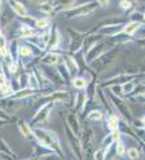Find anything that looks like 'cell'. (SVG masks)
I'll list each match as a JSON object with an SVG mask.
<instances>
[{
    "instance_id": "obj_20",
    "label": "cell",
    "mask_w": 145,
    "mask_h": 160,
    "mask_svg": "<svg viewBox=\"0 0 145 160\" xmlns=\"http://www.w3.org/2000/svg\"><path fill=\"white\" fill-rule=\"evenodd\" d=\"M87 101V97H86V93L83 90H78V93L75 94L73 100V109L75 113H81L83 108H85V104Z\"/></svg>"
},
{
    "instance_id": "obj_13",
    "label": "cell",
    "mask_w": 145,
    "mask_h": 160,
    "mask_svg": "<svg viewBox=\"0 0 145 160\" xmlns=\"http://www.w3.org/2000/svg\"><path fill=\"white\" fill-rule=\"evenodd\" d=\"M62 62L66 65V68H67L71 78L80 74L81 68H80V63H78V61L75 59L74 55L69 54V52H62Z\"/></svg>"
},
{
    "instance_id": "obj_53",
    "label": "cell",
    "mask_w": 145,
    "mask_h": 160,
    "mask_svg": "<svg viewBox=\"0 0 145 160\" xmlns=\"http://www.w3.org/2000/svg\"><path fill=\"white\" fill-rule=\"evenodd\" d=\"M144 19H145V11H144Z\"/></svg>"
},
{
    "instance_id": "obj_44",
    "label": "cell",
    "mask_w": 145,
    "mask_h": 160,
    "mask_svg": "<svg viewBox=\"0 0 145 160\" xmlns=\"http://www.w3.org/2000/svg\"><path fill=\"white\" fill-rule=\"evenodd\" d=\"M0 118H3V120H7V121H10L11 120V116H8V114L4 112V110L0 109Z\"/></svg>"
},
{
    "instance_id": "obj_19",
    "label": "cell",
    "mask_w": 145,
    "mask_h": 160,
    "mask_svg": "<svg viewBox=\"0 0 145 160\" xmlns=\"http://www.w3.org/2000/svg\"><path fill=\"white\" fill-rule=\"evenodd\" d=\"M36 94H41V90H34V89H30V88H24L14 92L10 97L14 100H28Z\"/></svg>"
},
{
    "instance_id": "obj_9",
    "label": "cell",
    "mask_w": 145,
    "mask_h": 160,
    "mask_svg": "<svg viewBox=\"0 0 145 160\" xmlns=\"http://www.w3.org/2000/svg\"><path fill=\"white\" fill-rule=\"evenodd\" d=\"M38 70L41 72V74H42L43 77H45L54 88H56V86L59 88L60 85H62V83H65L62 79H60V77L58 75V73H56L55 66H45V65H41V63H39Z\"/></svg>"
},
{
    "instance_id": "obj_43",
    "label": "cell",
    "mask_w": 145,
    "mask_h": 160,
    "mask_svg": "<svg viewBox=\"0 0 145 160\" xmlns=\"http://www.w3.org/2000/svg\"><path fill=\"white\" fill-rule=\"evenodd\" d=\"M8 81H10V78L7 77L6 73H2V74H0V85H3V83H6V82H8Z\"/></svg>"
},
{
    "instance_id": "obj_24",
    "label": "cell",
    "mask_w": 145,
    "mask_h": 160,
    "mask_svg": "<svg viewBox=\"0 0 145 160\" xmlns=\"http://www.w3.org/2000/svg\"><path fill=\"white\" fill-rule=\"evenodd\" d=\"M52 24V20L50 16H43V18H36L34 22V28L36 31H46L50 28Z\"/></svg>"
},
{
    "instance_id": "obj_26",
    "label": "cell",
    "mask_w": 145,
    "mask_h": 160,
    "mask_svg": "<svg viewBox=\"0 0 145 160\" xmlns=\"http://www.w3.org/2000/svg\"><path fill=\"white\" fill-rule=\"evenodd\" d=\"M70 83H71V86L75 89V90H85L86 86H87V83H89V79H87L85 75L78 74V75H75V77L71 78Z\"/></svg>"
},
{
    "instance_id": "obj_38",
    "label": "cell",
    "mask_w": 145,
    "mask_h": 160,
    "mask_svg": "<svg viewBox=\"0 0 145 160\" xmlns=\"http://www.w3.org/2000/svg\"><path fill=\"white\" fill-rule=\"evenodd\" d=\"M129 20L130 22H138V23H143L145 26V19H144V12H140V11H133L129 16Z\"/></svg>"
},
{
    "instance_id": "obj_35",
    "label": "cell",
    "mask_w": 145,
    "mask_h": 160,
    "mask_svg": "<svg viewBox=\"0 0 145 160\" xmlns=\"http://www.w3.org/2000/svg\"><path fill=\"white\" fill-rule=\"evenodd\" d=\"M134 86H136V82L133 81V79H130V81H126V82H124L121 85V89H122V94H124V97H126V96H130V93L133 92V89H134Z\"/></svg>"
},
{
    "instance_id": "obj_47",
    "label": "cell",
    "mask_w": 145,
    "mask_h": 160,
    "mask_svg": "<svg viewBox=\"0 0 145 160\" xmlns=\"http://www.w3.org/2000/svg\"><path fill=\"white\" fill-rule=\"evenodd\" d=\"M140 121H141V124H143V128L145 129V116H143L141 118H140Z\"/></svg>"
},
{
    "instance_id": "obj_56",
    "label": "cell",
    "mask_w": 145,
    "mask_h": 160,
    "mask_svg": "<svg viewBox=\"0 0 145 160\" xmlns=\"http://www.w3.org/2000/svg\"><path fill=\"white\" fill-rule=\"evenodd\" d=\"M4 2H6V0H4Z\"/></svg>"
},
{
    "instance_id": "obj_3",
    "label": "cell",
    "mask_w": 145,
    "mask_h": 160,
    "mask_svg": "<svg viewBox=\"0 0 145 160\" xmlns=\"http://www.w3.org/2000/svg\"><path fill=\"white\" fill-rule=\"evenodd\" d=\"M105 93H106L109 101L112 102L114 110L120 114L121 120H124V121L128 122V124H132V121H133V114H132V110L128 106V102L125 101V98H121V97L114 96L112 92H109V89Z\"/></svg>"
},
{
    "instance_id": "obj_45",
    "label": "cell",
    "mask_w": 145,
    "mask_h": 160,
    "mask_svg": "<svg viewBox=\"0 0 145 160\" xmlns=\"http://www.w3.org/2000/svg\"><path fill=\"white\" fill-rule=\"evenodd\" d=\"M137 44H138V46L141 47V48H144V50H145V37H144V38H138V39H137Z\"/></svg>"
},
{
    "instance_id": "obj_21",
    "label": "cell",
    "mask_w": 145,
    "mask_h": 160,
    "mask_svg": "<svg viewBox=\"0 0 145 160\" xmlns=\"http://www.w3.org/2000/svg\"><path fill=\"white\" fill-rule=\"evenodd\" d=\"M143 23H138V22H126L124 24V27H122V35H126V37H133L140 30L143 28Z\"/></svg>"
},
{
    "instance_id": "obj_5",
    "label": "cell",
    "mask_w": 145,
    "mask_h": 160,
    "mask_svg": "<svg viewBox=\"0 0 145 160\" xmlns=\"http://www.w3.org/2000/svg\"><path fill=\"white\" fill-rule=\"evenodd\" d=\"M80 140H81V145H82V152H83V160H86L89 156H91L93 153V140H94V135L90 127L83 125L81 133H80Z\"/></svg>"
},
{
    "instance_id": "obj_12",
    "label": "cell",
    "mask_w": 145,
    "mask_h": 160,
    "mask_svg": "<svg viewBox=\"0 0 145 160\" xmlns=\"http://www.w3.org/2000/svg\"><path fill=\"white\" fill-rule=\"evenodd\" d=\"M106 50H109V48L106 46V43H105V39H104V41H101V42L97 43L95 46H93L85 55H83V61H85V63L89 66L91 62H93L94 59H97L104 51H106Z\"/></svg>"
},
{
    "instance_id": "obj_7",
    "label": "cell",
    "mask_w": 145,
    "mask_h": 160,
    "mask_svg": "<svg viewBox=\"0 0 145 160\" xmlns=\"http://www.w3.org/2000/svg\"><path fill=\"white\" fill-rule=\"evenodd\" d=\"M67 34L70 38L67 52L74 55V54H77L78 51L82 50V44H83V39L86 37V32H80V31L74 30L71 27H67Z\"/></svg>"
},
{
    "instance_id": "obj_14",
    "label": "cell",
    "mask_w": 145,
    "mask_h": 160,
    "mask_svg": "<svg viewBox=\"0 0 145 160\" xmlns=\"http://www.w3.org/2000/svg\"><path fill=\"white\" fill-rule=\"evenodd\" d=\"M62 61V52L59 51H45L39 58V63L45 66H56Z\"/></svg>"
},
{
    "instance_id": "obj_51",
    "label": "cell",
    "mask_w": 145,
    "mask_h": 160,
    "mask_svg": "<svg viewBox=\"0 0 145 160\" xmlns=\"http://www.w3.org/2000/svg\"><path fill=\"white\" fill-rule=\"evenodd\" d=\"M26 160H36L35 158H28V159H26Z\"/></svg>"
},
{
    "instance_id": "obj_55",
    "label": "cell",
    "mask_w": 145,
    "mask_h": 160,
    "mask_svg": "<svg viewBox=\"0 0 145 160\" xmlns=\"http://www.w3.org/2000/svg\"><path fill=\"white\" fill-rule=\"evenodd\" d=\"M75 160H78V159H75Z\"/></svg>"
},
{
    "instance_id": "obj_23",
    "label": "cell",
    "mask_w": 145,
    "mask_h": 160,
    "mask_svg": "<svg viewBox=\"0 0 145 160\" xmlns=\"http://www.w3.org/2000/svg\"><path fill=\"white\" fill-rule=\"evenodd\" d=\"M75 3H77V0H54V2H52L55 14L56 12H60V14H62L63 11L75 6Z\"/></svg>"
},
{
    "instance_id": "obj_27",
    "label": "cell",
    "mask_w": 145,
    "mask_h": 160,
    "mask_svg": "<svg viewBox=\"0 0 145 160\" xmlns=\"http://www.w3.org/2000/svg\"><path fill=\"white\" fill-rule=\"evenodd\" d=\"M19 42L17 39H12V41L8 43V52H10V58L12 62H19Z\"/></svg>"
},
{
    "instance_id": "obj_48",
    "label": "cell",
    "mask_w": 145,
    "mask_h": 160,
    "mask_svg": "<svg viewBox=\"0 0 145 160\" xmlns=\"http://www.w3.org/2000/svg\"><path fill=\"white\" fill-rule=\"evenodd\" d=\"M3 4H4V0H0V11H2V7H3Z\"/></svg>"
},
{
    "instance_id": "obj_46",
    "label": "cell",
    "mask_w": 145,
    "mask_h": 160,
    "mask_svg": "<svg viewBox=\"0 0 145 160\" xmlns=\"http://www.w3.org/2000/svg\"><path fill=\"white\" fill-rule=\"evenodd\" d=\"M7 124H8V121H7V120H3V118H0V128H2V127H4V125H7Z\"/></svg>"
},
{
    "instance_id": "obj_29",
    "label": "cell",
    "mask_w": 145,
    "mask_h": 160,
    "mask_svg": "<svg viewBox=\"0 0 145 160\" xmlns=\"http://www.w3.org/2000/svg\"><path fill=\"white\" fill-rule=\"evenodd\" d=\"M85 118L87 120V121H102V120L105 118V112L102 109H93L90 110L89 113L85 116Z\"/></svg>"
},
{
    "instance_id": "obj_15",
    "label": "cell",
    "mask_w": 145,
    "mask_h": 160,
    "mask_svg": "<svg viewBox=\"0 0 145 160\" xmlns=\"http://www.w3.org/2000/svg\"><path fill=\"white\" fill-rule=\"evenodd\" d=\"M65 124L73 131V133H75L77 136H80L82 125H81L80 116H77L75 112H69L67 114H66V122Z\"/></svg>"
},
{
    "instance_id": "obj_54",
    "label": "cell",
    "mask_w": 145,
    "mask_h": 160,
    "mask_svg": "<svg viewBox=\"0 0 145 160\" xmlns=\"http://www.w3.org/2000/svg\"><path fill=\"white\" fill-rule=\"evenodd\" d=\"M32 2H38V0H32Z\"/></svg>"
},
{
    "instance_id": "obj_11",
    "label": "cell",
    "mask_w": 145,
    "mask_h": 160,
    "mask_svg": "<svg viewBox=\"0 0 145 160\" xmlns=\"http://www.w3.org/2000/svg\"><path fill=\"white\" fill-rule=\"evenodd\" d=\"M48 43L46 47V51H56L60 47V43H62V35H60V31L58 28V26L52 23L48 28Z\"/></svg>"
},
{
    "instance_id": "obj_33",
    "label": "cell",
    "mask_w": 145,
    "mask_h": 160,
    "mask_svg": "<svg viewBox=\"0 0 145 160\" xmlns=\"http://www.w3.org/2000/svg\"><path fill=\"white\" fill-rule=\"evenodd\" d=\"M130 97L133 98H144L145 97V83H136V86L133 89V92L130 93Z\"/></svg>"
},
{
    "instance_id": "obj_41",
    "label": "cell",
    "mask_w": 145,
    "mask_h": 160,
    "mask_svg": "<svg viewBox=\"0 0 145 160\" xmlns=\"http://www.w3.org/2000/svg\"><path fill=\"white\" fill-rule=\"evenodd\" d=\"M27 82H28V73H22L20 78H19V86H20V89L27 88Z\"/></svg>"
},
{
    "instance_id": "obj_30",
    "label": "cell",
    "mask_w": 145,
    "mask_h": 160,
    "mask_svg": "<svg viewBox=\"0 0 145 160\" xmlns=\"http://www.w3.org/2000/svg\"><path fill=\"white\" fill-rule=\"evenodd\" d=\"M27 88L34 89V90H39V78L36 74V70H30L28 73V82H27Z\"/></svg>"
},
{
    "instance_id": "obj_49",
    "label": "cell",
    "mask_w": 145,
    "mask_h": 160,
    "mask_svg": "<svg viewBox=\"0 0 145 160\" xmlns=\"http://www.w3.org/2000/svg\"><path fill=\"white\" fill-rule=\"evenodd\" d=\"M2 73H4V72H3V65L0 63V74H2Z\"/></svg>"
},
{
    "instance_id": "obj_50",
    "label": "cell",
    "mask_w": 145,
    "mask_h": 160,
    "mask_svg": "<svg viewBox=\"0 0 145 160\" xmlns=\"http://www.w3.org/2000/svg\"><path fill=\"white\" fill-rule=\"evenodd\" d=\"M3 34H4V32H3V30H2V26H0V37H2Z\"/></svg>"
},
{
    "instance_id": "obj_1",
    "label": "cell",
    "mask_w": 145,
    "mask_h": 160,
    "mask_svg": "<svg viewBox=\"0 0 145 160\" xmlns=\"http://www.w3.org/2000/svg\"><path fill=\"white\" fill-rule=\"evenodd\" d=\"M32 133H34V139L38 141V143L43 144L47 148L52 149L56 155H59V158L65 160V152H63V148L60 145V141H59V137L58 135L54 132V131H50V129H46V128H42V127H32Z\"/></svg>"
},
{
    "instance_id": "obj_10",
    "label": "cell",
    "mask_w": 145,
    "mask_h": 160,
    "mask_svg": "<svg viewBox=\"0 0 145 160\" xmlns=\"http://www.w3.org/2000/svg\"><path fill=\"white\" fill-rule=\"evenodd\" d=\"M23 101L26 100H14L11 97H0V109L4 110L8 116H12L24 105Z\"/></svg>"
},
{
    "instance_id": "obj_37",
    "label": "cell",
    "mask_w": 145,
    "mask_h": 160,
    "mask_svg": "<svg viewBox=\"0 0 145 160\" xmlns=\"http://www.w3.org/2000/svg\"><path fill=\"white\" fill-rule=\"evenodd\" d=\"M0 152L2 153H6V155H10V156H16V155L14 153V151H12L11 148H10V145L7 144V141L3 139L2 136H0Z\"/></svg>"
},
{
    "instance_id": "obj_22",
    "label": "cell",
    "mask_w": 145,
    "mask_h": 160,
    "mask_svg": "<svg viewBox=\"0 0 145 160\" xmlns=\"http://www.w3.org/2000/svg\"><path fill=\"white\" fill-rule=\"evenodd\" d=\"M17 129H19L20 135L28 140H34V133H32V127L23 118L17 120Z\"/></svg>"
},
{
    "instance_id": "obj_42",
    "label": "cell",
    "mask_w": 145,
    "mask_h": 160,
    "mask_svg": "<svg viewBox=\"0 0 145 160\" xmlns=\"http://www.w3.org/2000/svg\"><path fill=\"white\" fill-rule=\"evenodd\" d=\"M95 2L98 3V6H99V7L105 8V7H108L109 4H110V2H112V0H95Z\"/></svg>"
},
{
    "instance_id": "obj_40",
    "label": "cell",
    "mask_w": 145,
    "mask_h": 160,
    "mask_svg": "<svg viewBox=\"0 0 145 160\" xmlns=\"http://www.w3.org/2000/svg\"><path fill=\"white\" fill-rule=\"evenodd\" d=\"M120 8L122 11H129L133 8V0H120Z\"/></svg>"
},
{
    "instance_id": "obj_6",
    "label": "cell",
    "mask_w": 145,
    "mask_h": 160,
    "mask_svg": "<svg viewBox=\"0 0 145 160\" xmlns=\"http://www.w3.org/2000/svg\"><path fill=\"white\" fill-rule=\"evenodd\" d=\"M54 108H55V102H46V104L41 105V108H39L32 116L31 121H30V125L38 127V125H41V124H46Z\"/></svg>"
},
{
    "instance_id": "obj_34",
    "label": "cell",
    "mask_w": 145,
    "mask_h": 160,
    "mask_svg": "<svg viewBox=\"0 0 145 160\" xmlns=\"http://www.w3.org/2000/svg\"><path fill=\"white\" fill-rule=\"evenodd\" d=\"M7 55H10V52H8V41L3 34L2 37H0V57L6 58Z\"/></svg>"
},
{
    "instance_id": "obj_32",
    "label": "cell",
    "mask_w": 145,
    "mask_h": 160,
    "mask_svg": "<svg viewBox=\"0 0 145 160\" xmlns=\"http://www.w3.org/2000/svg\"><path fill=\"white\" fill-rule=\"evenodd\" d=\"M114 152H116V156L122 158L126 152V147H125V141L122 140V137H120L116 143H114Z\"/></svg>"
},
{
    "instance_id": "obj_52",
    "label": "cell",
    "mask_w": 145,
    "mask_h": 160,
    "mask_svg": "<svg viewBox=\"0 0 145 160\" xmlns=\"http://www.w3.org/2000/svg\"><path fill=\"white\" fill-rule=\"evenodd\" d=\"M140 100H141V101L144 102V104H145V97H144V98H140Z\"/></svg>"
},
{
    "instance_id": "obj_36",
    "label": "cell",
    "mask_w": 145,
    "mask_h": 160,
    "mask_svg": "<svg viewBox=\"0 0 145 160\" xmlns=\"http://www.w3.org/2000/svg\"><path fill=\"white\" fill-rule=\"evenodd\" d=\"M126 156L129 158V160H138L141 158V152H140V149L137 147H130V148L126 149Z\"/></svg>"
},
{
    "instance_id": "obj_28",
    "label": "cell",
    "mask_w": 145,
    "mask_h": 160,
    "mask_svg": "<svg viewBox=\"0 0 145 160\" xmlns=\"http://www.w3.org/2000/svg\"><path fill=\"white\" fill-rule=\"evenodd\" d=\"M55 70H56V73H58V75L60 77V79H62L63 82H70L71 81V75H70L67 68H66V65L63 63L62 61L55 66Z\"/></svg>"
},
{
    "instance_id": "obj_25",
    "label": "cell",
    "mask_w": 145,
    "mask_h": 160,
    "mask_svg": "<svg viewBox=\"0 0 145 160\" xmlns=\"http://www.w3.org/2000/svg\"><path fill=\"white\" fill-rule=\"evenodd\" d=\"M118 124H120V118H118L116 113L108 114V116L105 117V128H106L109 132L118 131Z\"/></svg>"
},
{
    "instance_id": "obj_17",
    "label": "cell",
    "mask_w": 145,
    "mask_h": 160,
    "mask_svg": "<svg viewBox=\"0 0 145 160\" xmlns=\"http://www.w3.org/2000/svg\"><path fill=\"white\" fill-rule=\"evenodd\" d=\"M15 20V14L12 12L8 4H3L2 11H0V26L8 27L12 22Z\"/></svg>"
},
{
    "instance_id": "obj_31",
    "label": "cell",
    "mask_w": 145,
    "mask_h": 160,
    "mask_svg": "<svg viewBox=\"0 0 145 160\" xmlns=\"http://www.w3.org/2000/svg\"><path fill=\"white\" fill-rule=\"evenodd\" d=\"M39 10H41L46 16H50V18H51V15L55 14L52 2H42L41 4H39Z\"/></svg>"
},
{
    "instance_id": "obj_18",
    "label": "cell",
    "mask_w": 145,
    "mask_h": 160,
    "mask_svg": "<svg viewBox=\"0 0 145 160\" xmlns=\"http://www.w3.org/2000/svg\"><path fill=\"white\" fill-rule=\"evenodd\" d=\"M7 4L10 6V8L12 10V12L17 16V18H24L28 15V11H27V7H26L24 3L22 2H17V0H6Z\"/></svg>"
},
{
    "instance_id": "obj_39",
    "label": "cell",
    "mask_w": 145,
    "mask_h": 160,
    "mask_svg": "<svg viewBox=\"0 0 145 160\" xmlns=\"http://www.w3.org/2000/svg\"><path fill=\"white\" fill-rule=\"evenodd\" d=\"M7 69L11 75H17L20 70V65H19V62H11V63L7 65Z\"/></svg>"
},
{
    "instance_id": "obj_8",
    "label": "cell",
    "mask_w": 145,
    "mask_h": 160,
    "mask_svg": "<svg viewBox=\"0 0 145 160\" xmlns=\"http://www.w3.org/2000/svg\"><path fill=\"white\" fill-rule=\"evenodd\" d=\"M65 133H66V139L70 145V149L73 151L74 156L78 160H83V152H82V145H81V140L80 136H77L75 133H73V131L65 124Z\"/></svg>"
},
{
    "instance_id": "obj_2",
    "label": "cell",
    "mask_w": 145,
    "mask_h": 160,
    "mask_svg": "<svg viewBox=\"0 0 145 160\" xmlns=\"http://www.w3.org/2000/svg\"><path fill=\"white\" fill-rule=\"evenodd\" d=\"M118 52H120V48H118L117 46L109 48V50L104 51L97 59H94L93 62H91V63L89 65V68L93 70L94 73H102V72H105V70H108L109 66H110L113 62L116 61Z\"/></svg>"
},
{
    "instance_id": "obj_4",
    "label": "cell",
    "mask_w": 145,
    "mask_h": 160,
    "mask_svg": "<svg viewBox=\"0 0 145 160\" xmlns=\"http://www.w3.org/2000/svg\"><path fill=\"white\" fill-rule=\"evenodd\" d=\"M99 8L98 3L95 2H87V3H83L80 4V6H74L69 10H66L62 12V15H65V18L67 19H75V18H83V16H89Z\"/></svg>"
},
{
    "instance_id": "obj_16",
    "label": "cell",
    "mask_w": 145,
    "mask_h": 160,
    "mask_svg": "<svg viewBox=\"0 0 145 160\" xmlns=\"http://www.w3.org/2000/svg\"><path fill=\"white\" fill-rule=\"evenodd\" d=\"M38 32L39 31H36L34 27L23 23V22H20L19 27L16 28V39H23V41H26V39H28V38L34 37V35H36Z\"/></svg>"
}]
</instances>
